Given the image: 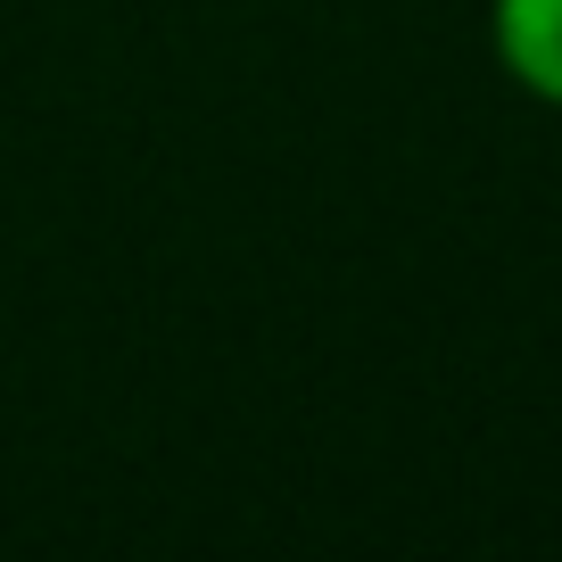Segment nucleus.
Returning <instances> with one entry per match:
<instances>
[{"label":"nucleus","instance_id":"obj_1","mask_svg":"<svg viewBox=\"0 0 562 562\" xmlns=\"http://www.w3.org/2000/svg\"><path fill=\"white\" fill-rule=\"evenodd\" d=\"M488 50L521 100L562 116V0H488Z\"/></svg>","mask_w":562,"mask_h":562}]
</instances>
